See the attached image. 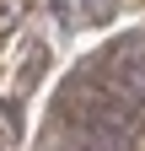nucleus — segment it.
Returning a JSON list of instances; mask_svg holds the SVG:
<instances>
[{
	"mask_svg": "<svg viewBox=\"0 0 145 151\" xmlns=\"http://www.w3.org/2000/svg\"><path fill=\"white\" fill-rule=\"evenodd\" d=\"M81 11H86V22L102 27V22H113L118 16V0H81Z\"/></svg>",
	"mask_w": 145,
	"mask_h": 151,
	"instance_id": "1",
	"label": "nucleus"
},
{
	"mask_svg": "<svg viewBox=\"0 0 145 151\" xmlns=\"http://www.w3.org/2000/svg\"><path fill=\"white\" fill-rule=\"evenodd\" d=\"M43 60H48L43 49H27V60H22V76H16V81H22V92H27V86H38V76H43Z\"/></svg>",
	"mask_w": 145,
	"mask_h": 151,
	"instance_id": "2",
	"label": "nucleus"
},
{
	"mask_svg": "<svg viewBox=\"0 0 145 151\" xmlns=\"http://www.w3.org/2000/svg\"><path fill=\"white\" fill-rule=\"evenodd\" d=\"M0 124H6V135H22V108L0 97Z\"/></svg>",
	"mask_w": 145,
	"mask_h": 151,
	"instance_id": "3",
	"label": "nucleus"
},
{
	"mask_svg": "<svg viewBox=\"0 0 145 151\" xmlns=\"http://www.w3.org/2000/svg\"><path fill=\"white\" fill-rule=\"evenodd\" d=\"M81 151H92V146H81Z\"/></svg>",
	"mask_w": 145,
	"mask_h": 151,
	"instance_id": "4",
	"label": "nucleus"
}]
</instances>
